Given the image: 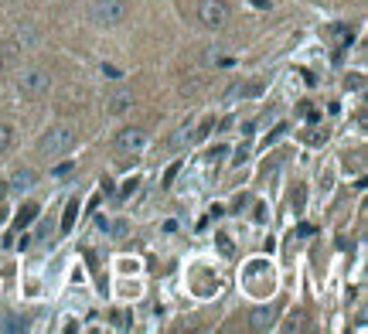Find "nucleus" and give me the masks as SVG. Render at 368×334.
Segmentation results:
<instances>
[{"label":"nucleus","mask_w":368,"mask_h":334,"mask_svg":"<svg viewBox=\"0 0 368 334\" xmlns=\"http://www.w3.org/2000/svg\"><path fill=\"white\" fill-rule=\"evenodd\" d=\"M52 89V72L44 68H28L24 76H18V93L24 99H38Z\"/></svg>","instance_id":"7ed1b4c3"},{"label":"nucleus","mask_w":368,"mask_h":334,"mask_svg":"<svg viewBox=\"0 0 368 334\" xmlns=\"http://www.w3.org/2000/svg\"><path fill=\"white\" fill-rule=\"evenodd\" d=\"M4 328H7V331H20V328H28V324H20V321H7Z\"/></svg>","instance_id":"4468645a"},{"label":"nucleus","mask_w":368,"mask_h":334,"mask_svg":"<svg viewBox=\"0 0 368 334\" xmlns=\"http://www.w3.org/2000/svg\"><path fill=\"white\" fill-rule=\"evenodd\" d=\"M130 106H133V93H130V89H119V93H113V96H109V106H106V109L119 117V113H126Z\"/></svg>","instance_id":"0eeeda50"},{"label":"nucleus","mask_w":368,"mask_h":334,"mask_svg":"<svg viewBox=\"0 0 368 334\" xmlns=\"http://www.w3.org/2000/svg\"><path fill=\"white\" fill-rule=\"evenodd\" d=\"M76 147V130L72 126H52L44 137L38 140V154L41 157H61Z\"/></svg>","instance_id":"f257e3e1"},{"label":"nucleus","mask_w":368,"mask_h":334,"mask_svg":"<svg viewBox=\"0 0 368 334\" xmlns=\"http://www.w3.org/2000/svg\"><path fill=\"white\" fill-rule=\"evenodd\" d=\"M126 14H130L126 0H93V7H89V18L99 28H119Z\"/></svg>","instance_id":"f03ea898"},{"label":"nucleus","mask_w":368,"mask_h":334,"mask_svg":"<svg viewBox=\"0 0 368 334\" xmlns=\"http://www.w3.org/2000/svg\"><path fill=\"white\" fill-rule=\"evenodd\" d=\"M14 147V126L11 123H0V154H7Z\"/></svg>","instance_id":"9d476101"},{"label":"nucleus","mask_w":368,"mask_h":334,"mask_svg":"<svg viewBox=\"0 0 368 334\" xmlns=\"http://www.w3.org/2000/svg\"><path fill=\"white\" fill-rule=\"evenodd\" d=\"M20 59V44L18 41H0V68H11Z\"/></svg>","instance_id":"6e6552de"},{"label":"nucleus","mask_w":368,"mask_h":334,"mask_svg":"<svg viewBox=\"0 0 368 334\" xmlns=\"http://www.w3.org/2000/svg\"><path fill=\"white\" fill-rule=\"evenodd\" d=\"M35 218H38V205H24V208H20V215H18V229H24V225H28V222H35Z\"/></svg>","instance_id":"f8f14e48"},{"label":"nucleus","mask_w":368,"mask_h":334,"mask_svg":"<svg viewBox=\"0 0 368 334\" xmlns=\"http://www.w3.org/2000/svg\"><path fill=\"white\" fill-rule=\"evenodd\" d=\"M76 212H78V201H69L65 218H61V232H72V225H76Z\"/></svg>","instance_id":"9b49d317"},{"label":"nucleus","mask_w":368,"mask_h":334,"mask_svg":"<svg viewBox=\"0 0 368 334\" xmlns=\"http://www.w3.org/2000/svg\"><path fill=\"white\" fill-rule=\"evenodd\" d=\"M249 324H252V331H266V328H273V311H252L249 317Z\"/></svg>","instance_id":"1a4fd4ad"},{"label":"nucleus","mask_w":368,"mask_h":334,"mask_svg":"<svg viewBox=\"0 0 368 334\" xmlns=\"http://www.w3.org/2000/svg\"><path fill=\"white\" fill-rule=\"evenodd\" d=\"M35 181H38V174H35L31 167H20V171H14V177H11V191H14V195H24V191L35 188Z\"/></svg>","instance_id":"423d86ee"},{"label":"nucleus","mask_w":368,"mask_h":334,"mask_svg":"<svg viewBox=\"0 0 368 334\" xmlns=\"http://www.w3.org/2000/svg\"><path fill=\"white\" fill-rule=\"evenodd\" d=\"M143 147H147V133H143L140 126H126V130H119V137L113 140V150H117L119 160L136 157Z\"/></svg>","instance_id":"20e7f679"},{"label":"nucleus","mask_w":368,"mask_h":334,"mask_svg":"<svg viewBox=\"0 0 368 334\" xmlns=\"http://www.w3.org/2000/svg\"><path fill=\"white\" fill-rule=\"evenodd\" d=\"M198 20L212 31L225 28L229 24V4L225 0H198Z\"/></svg>","instance_id":"39448f33"},{"label":"nucleus","mask_w":368,"mask_h":334,"mask_svg":"<svg viewBox=\"0 0 368 334\" xmlns=\"http://www.w3.org/2000/svg\"><path fill=\"white\" fill-rule=\"evenodd\" d=\"M184 143H191V133H188V130H181V133H174V140H171V147H184Z\"/></svg>","instance_id":"ddd939ff"}]
</instances>
